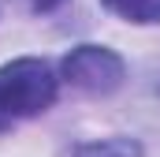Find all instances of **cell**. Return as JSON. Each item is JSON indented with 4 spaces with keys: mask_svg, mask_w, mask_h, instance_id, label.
Instances as JSON below:
<instances>
[{
    "mask_svg": "<svg viewBox=\"0 0 160 157\" xmlns=\"http://www.w3.org/2000/svg\"><path fill=\"white\" fill-rule=\"evenodd\" d=\"M26 4H30L34 11H52V8H60L63 0H26Z\"/></svg>",
    "mask_w": 160,
    "mask_h": 157,
    "instance_id": "5b68a950",
    "label": "cell"
},
{
    "mask_svg": "<svg viewBox=\"0 0 160 157\" xmlns=\"http://www.w3.org/2000/svg\"><path fill=\"white\" fill-rule=\"evenodd\" d=\"M60 71L75 90L89 94V97H108V94H116L123 86L127 64H123L119 52H112L104 45H75L63 56Z\"/></svg>",
    "mask_w": 160,
    "mask_h": 157,
    "instance_id": "7a4b0ae2",
    "label": "cell"
},
{
    "mask_svg": "<svg viewBox=\"0 0 160 157\" xmlns=\"http://www.w3.org/2000/svg\"><path fill=\"white\" fill-rule=\"evenodd\" d=\"M71 157H142V142H138V138H127V135H116V138H93V142L75 146Z\"/></svg>",
    "mask_w": 160,
    "mask_h": 157,
    "instance_id": "3957f363",
    "label": "cell"
},
{
    "mask_svg": "<svg viewBox=\"0 0 160 157\" xmlns=\"http://www.w3.org/2000/svg\"><path fill=\"white\" fill-rule=\"evenodd\" d=\"M112 15H119L127 23H138V26H149L160 23V0H101Z\"/></svg>",
    "mask_w": 160,
    "mask_h": 157,
    "instance_id": "277c9868",
    "label": "cell"
},
{
    "mask_svg": "<svg viewBox=\"0 0 160 157\" xmlns=\"http://www.w3.org/2000/svg\"><path fill=\"white\" fill-rule=\"evenodd\" d=\"M56 75L38 56H19L0 68V127L41 116L56 101Z\"/></svg>",
    "mask_w": 160,
    "mask_h": 157,
    "instance_id": "6da1fadb",
    "label": "cell"
}]
</instances>
